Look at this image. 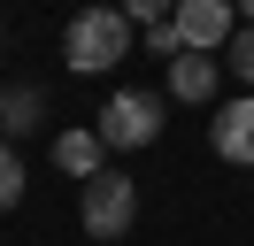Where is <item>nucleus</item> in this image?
I'll use <instances>...</instances> for the list:
<instances>
[{"label": "nucleus", "instance_id": "1", "mask_svg": "<svg viewBox=\"0 0 254 246\" xmlns=\"http://www.w3.org/2000/svg\"><path fill=\"white\" fill-rule=\"evenodd\" d=\"M62 54H69V69H85V77L116 69V62L131 54V15L124 8H77L69 31H62Z\"/></svg>", "mask_w": 254, "mask_h": 246}, {"label": "nucleus", "instance_id": "2", "mask_svg": "<svg viewBox=\"0 0 254 246\" xmlns=\"http://www.w3.org/2000/svg\"><path fill=\"white\" fill-rule=\"evenodd\" d=\"M77 223H85V239H100V246H116L131 223H139V184L124 177V169H100L93 184L77 192Z\"/></svg>", "mask_w": 254, "mask_h": 246}, {"label": "nucleus", "instance_id": "3", "mask_svg": "<svg viewBox=\"0 0 254 246\" xmlns=\"http://www.w3.org/2000/svg\"><path fill=\"white\" fill-rule=\"evenodd\" d=\"M162 138V100L154 92H108V108H100V146L124 154V146H154Z\"/></svg>", "mask_w": 254, "mask_h": 246}, {"label": "nucleus", "instance_id": "4", "mask_svg": "<svg viewBox=\"0 0 254 246\" xmlns=\"http://www.w3.org/2000/svg\"><path fill=\"white\" fill-rule=\"evenodd\" d=\"M231 0H177L170 23H177V46L185 54H208V46H231Z\"/></svg>", "mask_w": 254, "mask_h": 246}, {"label": "nucleus", "instance_id": "5", "mask_svg": "<svg viewBox=\"0 0 254 246\" xmlns=\"http://www.w3.org/2000/svg\"><path fill=\"white\" fill-rule=\"evenodd\" d=\"M54 169H62V177H77V184H93L100 169H108L100 131H62V138H54Z\"/></svg>", "mask_w": 254, "mask_h": 246}, {"label": "nucleus", "instance_id": "6", "mask_svg": "<svg viewBox=\"0 0 254 246\" xmlns=\"http://www.w3.org/2000/svg\"><path fill=\"white\" fill-rule=\"evenodd\" d=\"M216 154L223 162H239V169H254V92L247 100H231L216 116Z\"/></svg>", "mask_w": 254, "mask_h": 246}, {"label": "nucleus", "instance_id": "7", "mask_svg": "<svg viewBox=\"0 0 254 246\" xmlns=\"http://www.w3.org/2000/svg\"><path fill=\"white\" fill-rule=\"evenodd\" d=\"M170 100H192V108L216 100V62L208 54H177L170 62Z\"/></svg>", "mask_w": 254, "mask_h": 246}, {"label": "nucleus", "instance_id": "8", "mask_svg": "<svg viewBox=\"0 0 254 246\" xmlns=\"http://www.w3.org/2000/svg\"><path fill=\"white\" fill-rule=\"evenodd\" d=\"M39 116H47V92H39V85H16V92H0V131H31V123Z\"/></svg>", "mask_w": 254, "mask_h": 246}, {"label": "nucleus", "instance_id": "9", "mask_svg": "<svg viewBox=\"0 0 254 246\" xmlns=\"http://www.w3.org/2000/svg\"><path fill=\"white\" fill-rule=\"evenodd\" d=\"M16 200H23V154L8 146V138H0V215L16 208Z\"/></svg>", "mask_w": 254, "mask_h": 246}, {"label": "nucleus", "instance_id": "10", "mask_svg": "<svg viewBox=\"0 0 254 246\" xmlns=\"http://www.w3.org/2000/svg\"><path fill=\"white\" fill-rule=\"evenodd\" d=\"M170 8H177V0H124V15H131V23H170Z\"/></svg>", "mask_w": 254, "mask_h": 246}, {"label": "nucleus", "instance_id": "11", "mask_svg": "<svg viewBox=\"0 0 254 246\" xmlns=\"http://www.w3.org/2000/svg\"><path fill=\"white\" fill-rule=\"evenodd\" d=\"M146 54H162V62L185 54V46H177V23H146Z\"/></svg>", "mask_w": 254, "mask_h": 246}, {"label": "nucleus", "instance_id": "12", "mask_svg": "<svg viewBox=\"0 0 254 246\" xmlns=\"http://www.w3.org/2000/svg\"><path fill=\"white\" fill-rule=\"evenodd\" d=\"M231 69L254 85V23H247V31H231Z\"/></svg>", "mask_w": 254, "mask_h": 246}, {"label": "nucleus", "instance_id": "13", "mask_svg": "<svg viewBox=\"0 0 254 246\" xmlns=\"http://www.w3.org/2000/svg\"><path fill=\"white\" fill-rule=\"evenodd\" d=\"M231 8H239V15H247V23H254V0H231Z\"/></svg>", "mask_w": 254, "mask_h": 246}]
</instances>
